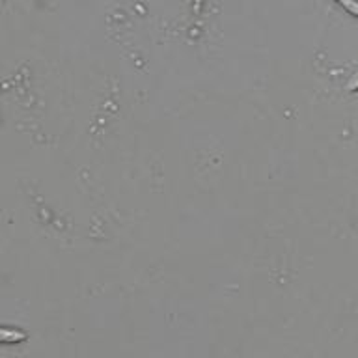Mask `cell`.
<instances>
[{
    "mask_svg": "<svg viewBox=\"0 0 358 358\" xmlns=\"http://www.w3.org/2000/svg\"><path fill=\"white\" fill-rule=\"evenodd\" d=\"M347 88L351 90V92H358V71L352 75L351 80H349V84H347Z\"/></svg>",
    "mask_w": 358,
    "mask_h": 358,
    "instance_id": "obj_3",
    "label": "cell"
},
{
    "mask_svg": "<svg viewBox=\"0 0 358 358\" xmlns=\"http://www.w3.org/2000/svg\"><path fill=\"white\" fill-rule=\"evenodd\" d=\"M28 338L27 332L19 329H0V343H21Z\"/></svg>",
    "mask_w": 358,
    "mask_h": 358,
    "instance_id": "obj_1",
    "label": "cell"
},
{
    "mask_svg": "<svg viewBox=\"0 0 358 358\" xmlns=\"http://www.w3.org/2000/svg\"><path fill=\"white\" fill-rule=\"evenodd\" d=\"M338 4L343 8V10H347L351 15L358 17V0H336Z\"/></svg>",
    "mask_w": 358,
    "mask_h": 358,
    "instance_id": "obj_2",
    "label": "cell"
}]
</instances>
